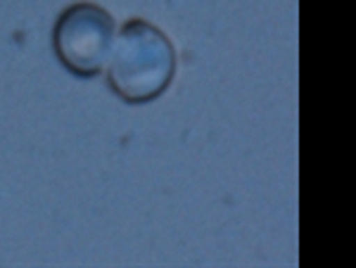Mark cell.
Segmentation results:
<instances>
[{
	"mask_svg": "<svg viewBox=\"0 0 356 268\" xmlns=\"http://www.w3.org/2000/svg\"><path fill=\"white\" fill-rule=\"evenodd\" d=\"M176 76V50L169 36L147 19H129L114 38L107 85L129 105L162 98Z\"/></svg>",
	"mask_w": 356,
	"mask_h": 268,
	"instance_id": "obj_1",
	"label": "cell"
},
{
	"mask_svg": "<svg viewBox=\"0 0 356 268\" xmlns=\"http://www.w3.org/2000/svg\"><path fill=\"white\" fill-rule=\"evenodd\" d=\"M114 19L105 8L76 3L57 17L53 48L67 72L79 78H93L107 67L114 45Z\"/></svg>",
	"mask_w": 356,
	"mask_h": 268,
	"instance_id": "obj_2",
	"label": "cell"
}]
</instances>
